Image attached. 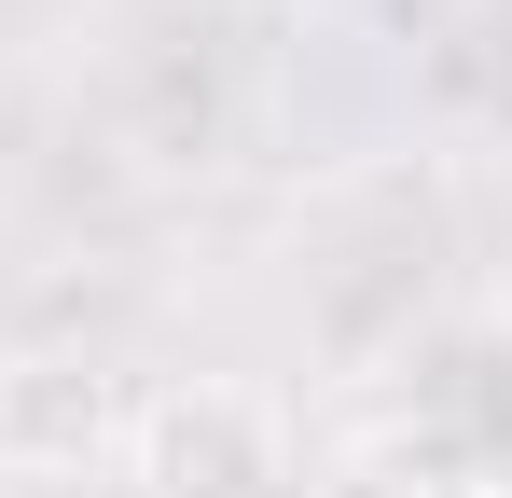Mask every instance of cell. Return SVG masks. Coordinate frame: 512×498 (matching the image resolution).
Here are the masks:
<instances>
[{
	"label": "cell",
	"mask_w": 512,
	"mask_h": 498,
	"mask_svg": "<svg viewBox=\"0 0 512 498\" xmlns=\"http://www.w3.org/2000/svg\"><path fill=\"white\" fill-rule=\"evenodd\" d=\"M125 471H139V498H277L291 485V415L236 374H180L125 415Z\"/></svg>",
	"instance_id": "1"
},
{
	"label": "cell",
	"mask_w": 512,
	"mask_h": 498,
	"mask_svg": "<svg viewBox=\"0 0 512 498\" xmlns=\"http://www.w3.org/2000/svg\"><path fill=\"white\" fill-rule=\"evenodd\" d=\"M111 429H125V402H111V374H97L84 346L0 360V471H84Z\"/></svg>",
	"instance_id": "2"
},
{
	"label": "cell",
	"mask_w": 512,
	"mask_h": 498,
	"mask_svg": "<svg viewBox=\"0 0 512 498\" xmlns=\"http://www.w3.org/2000/svg\"><path fill=\"white\" fill-rule=\"evenodd\" d=\"M402 415H416L429 443H457L471 471H512V332L499 319H457L416 346V388H402Z\"/></svg>",
	"instance_id": "3"
},
{
	"label": "cell",
	"mask_w": 512,
	"mask_h": 498,
	"mask_svg": "<svg viewBox=\"0 0 512 498\" xmlns=\"http://www.w3.org/2000/svg\"><path fill=\"white\" fill-rule=\"evenodd\" d=\"M319 498H485V471L457 443H429L416 415H388V429H360L333 471H319Z\"/></svg>",
	"instance_id": "4"
}]
</instances>
